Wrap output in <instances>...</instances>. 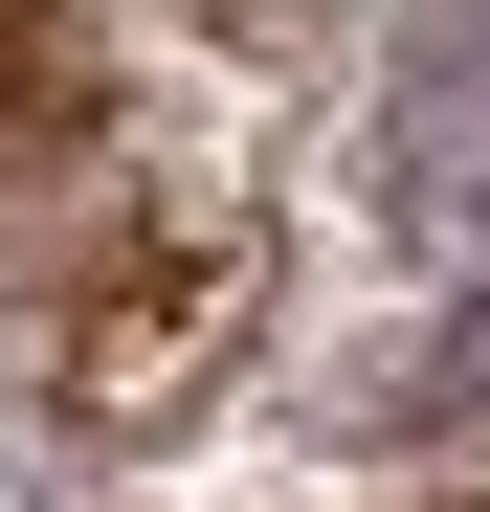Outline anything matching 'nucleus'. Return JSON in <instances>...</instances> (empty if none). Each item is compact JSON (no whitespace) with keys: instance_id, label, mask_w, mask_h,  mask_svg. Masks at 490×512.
I'll list each match as a JSON object with an SVG mask.
<instances>
[{"instance_id":"obj_1","label":"nucleus","mask_w":490,"mask_h":512,"mask_svg":"<svg viewBox=\"0 0 490 512\" xmlns=\"http://www.w3.org/2000/svg\"><path fill=\"white\" fill-rule=\"evenodd\" d=\"M401 201L446 245L490 223V0H424V45H401Z\"/></svg>"}]
</instances>
